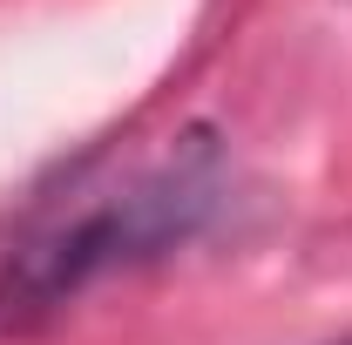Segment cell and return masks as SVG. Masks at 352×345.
<instances>
[{"label": "cell", "mask_w": 352, "mask_h": 345, "mask_svg": "<svg viewBox=\"0 0 352 345\" xmlns=\"http://www.w3.org/2000/svg\"><path fill=\"white\" fill-rule=\"evenodd\" d=\"M217 210H223V149L210 129H190L156 163H142L129 183L95 190L75 210L28 223L0 251V339L47 325L61 304H75L109 271L170 258L176 244L204 237Z\"/></svg>", "instance_id": "6da1fadb"}, {"label": "cell", "mask_w": 352, "mask_h": 345, "mask_svg": "<svg viewBox=\"0 0 352 345\" xmlns=\"http://www.w3.org/2000/svg\"><path fill=\"white\" fill-rule=\"evenodd\" d=\"M339 345H352V339H339Z\"/></svg>", "instance_id": "7a4b0ae2"}]
</instances>
